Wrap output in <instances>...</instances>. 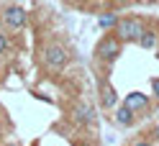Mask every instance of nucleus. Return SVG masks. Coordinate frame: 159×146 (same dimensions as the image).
Instances as JSON below:
<instances>
[{
    "label": "nucleus",
    "instance_id": "nucleus-1",
    "mask_svg": "<svg viewBox=\"0 0 159 146\" xmlns=\"http://www.w3.org/2000/svg\"><path fill=\"white\" fill-rule=\"evenodd\" d=\"M113 28L121 41H136L144 31V23H141V18H118Z\"/></svg>",
    "mask_w": 159,
    "mask_h": 146
},
{
    "label": "nucleus",
    "instance_id": "nucleus-2",
    "mask_svg": "<svg viewBox=\"0 0 159 146\" xmlns=\"http://www.w3.org/2000/svg\"><path fill=\"white\" fill-rule=\"evenodd\" d=\"M67 51H64V46H59V44H49L44 49V62L52 67V69H62V67L67 64Z\"/></svg>",
    "mask_w": 159,
    "mask_h": 146
},
{
    "label": "nucleus",
    "instance_id": "nucleus-3",
    "mask_svg": "<svg viewBox=\"0 0 159 146\" xmlns=\"http://www.w3.org/2000/svg\"><path fill=\"white\" fill-rule=\"evenodd\" d=\"M118 54H121V38L118 36H105L103 41L98 44V56H100V59L113 62Z\"/></svg>",
    "mask_w": 159,
    "mask_h": 146
},
{
    "label": "nucleus",
    "instance_id": "nucleus-4",
    "mask_svg": "<svg viewBox=\"0 0 159 146\" xmlns=\"http://www.w3.org/2000/svg\"><path fill=\"white\" fill-rule=\"evenodd\" d=\"M3 21L8 28H23L26 26V11L21 5H11L3 11Z\"/></svg>",
    "mask_w": 159,
    "mask_h": 146
},
{
    "label": "nucleus",
    "instance_id": "nucleus-5",
    "mask_svg": "<svg viewBox=\"0 0 159 146\" xmlns=\"http://www.w3.org/2000/svg\"><path fill=\"white\" fill-rule=\"evenodd\" d=\"M72 115H75V123H80V126H93L95 123V110H93V105H87V103L75 105Z\"/></svg>",
    "mask_w": 159,
    "mask_h": 146
},
{
    "label": "nucleus",
    "instance_id": "nucleus-6",
    "mask_svg": "<svg viewBox=\"0 0 159 146\" xmlns=\"http://www.w3.org/2000/svg\"><path fill=\"white\" fill-rule=\"evenodd\" d=\"M123 105H128L134 113L136 110H146L149 108V97L144 95V92H131V95H126V103Z\"/></svg>",
    "mask_w": 159,
    "mask_h": 146
},
{
    "label": "nucleus",
    "instance_id": "nucleus-7",
    "mask_svg": "<svg viewBox=\"0 0 159 146\" xmlns=\"http://www.w3.org/2000/svg\"><path fill=\"white\" fill-rule=\"evenodd\" d=\"M100 97H103V105H105L108 110H111V108H116L118 97H116V92H113V87L108 85V82H103V85H100Z\"/></svg>",
    "mask_w": 159,
    "mask_h": 146
},
{
    "label": "nucleus",
    "instance_id": "nucleus-8",
    "mask_svg": "<svg viewBox=\"0 0 159 146\" xmlns=\"http://www.w3.org/2000/svg\"><path fill=\"white\" fill-rule=\"evenodd\" d=\"M116 123L118 126H131L134 123V110L128 108V105H121V108L116 110Z\"/></svg>",
    "mask_w": 159,
    "mask_h": 146
},
{
    "label": "nucleus",
    "instance_id": "nucleus-9",
    "mask_svg": "<svg viewBox=\"0 0 159 146\" xmlns=\"http://www.w3.org/2000/svg\"><path fill=\"white\" fill-rule=\"evenodd\" d=\"M136 44H139V46H144V49H154V46H157V33H154V31H146V28H144L141 36L136 38Z\"/></svg>",
    "mask_w": 159,
    "mask_h": 146
},
{
    "label": "nucleus",
    "instance_id": "nucleus-10",
    "mask_svg": "<svg viewBox=\"0 0 159 146\" xmlns=\"http://www.w3.org/2000/svg\"><path fill=\"white\" fill-rule=\"evenodd\" d=\"M116 21H118V15L108 13V15H100V21H98V26H100V28H113V26H116Z\"/></svg>",
    "mask_w": 159,
    "mask_h": 146
},
{
    "label": "nucleus",
    "instance_id": "nucleus-11",
    "mask_svg": "<svg viewBox=\"0 0 159 146\" xmlns=\"http://www.w3.org/2000/svg\"><path fill=\"white\" fill-rule=\"evenodd\" d=\"M8 46H11V44H8L5 33H0V54H5V51H8Z\"/></svg>",
    "mask_w": 159,
    "mask_h": 146
},
{
    "label": "nucleus",
    "instance_id": "nucleus-12",
    "mask_svg": "<svg viewBox=\"0 0 159 146\" xmlns=\"http://www.w3.org/2000/svg\"><path fill=\"white\" fill-rule=\"evenodd\" d=\"M152 90H154V95L159 97V80H152Z\"/></svg>",
    "mask_w": 159,
    "mask_h": 146
},
{
    "label": "nucleus",
    "instance_id": "nucleus-13",
    "mask_svg": "<svg viewBox=\"0 0 159 146\" xmlns=\"http://www.w3.org/2000/svg\"><path fill=\"white\" fill-rule=\"evenodd\" d=\"M134 146H149V141H136Z\"/></svg>",
    "mask_w": 159,
    "mask_h": 146
},
{
    "label": "nucleus",
    "instance_id": "nucleus-14",
    "mask_svg": "<svg viewBox=\"0 0 159 146\" xmlns=\"http://www.w3.org/2000/svg\"><path fill=\"white\" fill-rule=\"evenodd\" d=\"M154 136H157V139H159V126H157V128H154Z\"/></svg>",
    "mask_w": 159,
    "mask_h": 146
},
{
    "label": "nucleus",
    "instance_id": "nucleus-15",
    "mask_svg": "<svg viewBox=\"0 0 159 146\" xmlns=\"http://www.w3.org/2000/svg\"><path fill=\"white\" fill-rule=\"evenodd\" d=\"M149 3H152V0H149Z\"/></svg>",
    "mask_w": 159,
    "mask_h": 146
}]
</instances>
